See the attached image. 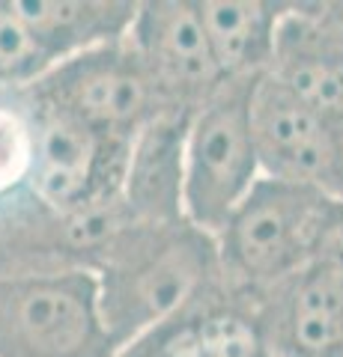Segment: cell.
Wrapping results in <instances>:
<instances>
[{
	"label": "cell",
	"mask_w": 343,
	"mask_h": 357,
	"mask_svg": "<svg viewBox=\"0 0 343 357\" xmlns=\"http://www.w3.org/2000/svg\"><path fill=\"white\" fill-rule=\"evenodd\" d=\"M218 268L215 238L185 220L131 223L108 248L96 274L98 316L117 351L191 310Z\"/></svg>",
	"instance_id": "6da1fadb"
},
{
	"label": "cell",
	"mask_w": 343,
	"mask_h": 357,
	"mask_svg": "<svg viewBox=\"0 0 343 357\" xmlns=\"http://www.w3.org/2000/svg\"><path fill=\"white\" fill-rule=\"evenodd\" d=\"M260 75L227 77L188 119L182 149V220L218 238L257 185L251 93Z\"/></svg>",
	"instance_id": "7a4b0ae2"
},
{
	"label": "cell",
	"mask_w": 343,
	"mask_h": 357,
	"mask_svg": "<svg viewBox=\"0 0 343 357\" xmlns=\"http://www.w3.org/2000/svg\"><path fill=\"white\" fill-rule=\"evenodd\" d=\"M335 197L316 188L257 178L215 238L218 265L245 286H269L316 259Z\"/></svg>",
	"instance_id": "3957f363"
},
{
	"label": "cell",
	"mask_w": 343,
	"mask_h": 357,
	"mask_svg": "<svg viewBox=\"0 0 343 357\" xmlns=\"http://www.w3.org/2000/svg\"><path fill=\"white\" fill-rule=\"evenodd\" d=\"M87 268L0 277V357H114Z\"/></svg>",
	"instance_id": "277c9868"
},
{
	"label": "cell",
	"mask_w": 343,
	"mask_h": 357,
	"mask_svg": "<svg viewBox=\"0 0 343 357\" xmlns=\"http://www.w3.org/2000/svg\"><path fill=\"white\" fill-rule=\"evenodd\" d=\"M27 89L33 102L119 140H131L152 116L173 110L164 105L129 39L60 60Z\"/></svg>",
	"instance_id": "5b68a950"
},
{
	"label": "cell",
	"mask_w": 343,
	"mask_h": 357,
	"mask_svg": "<svg viewBox=\"0 0 343 357\" xmlns=\"http://www.w3.org/2000/svg\"><path fill=\"white\" fill-rule=\"evenodd\" d=\"M27 107L33 122L30 185L42 203L57 215H72L123 197L131 140L108 137L33 98Z\"/></svg>",
	"instance_id": "8992f818"
},
{
	"label": "cell",
	"mask_w": 343,
	"mask_h": 357,
	"mask_svg": "<svg viewBox=\"0 0 343 357\" xmlns=\"http://www.w3.org/2000/svg\"><path fill=\"white\" fill-rule=\"evenodd\" d=\"M251 134L265 178L343 199V126L298 102L269 72L251 93Z\"/></svg>",
	"instance_id": "52a82bcc"
},
{
	"label": "cell",
	"mask_w": 343,
	"mask_h": 357,
	"mask_svg": "<svg viewBox=\"0 0 343 357\" xmlns=\"http://www.w3.org/2000/svg\"><path fill=\"white\" fill-rule=\"evenodd\" d=\"M126 39L164 105L173 110H197L224 81L209 51L197 6L188 0L138 3Z\"/></svg>",
	"instance_id": "ba28073f"
},
{
	"label": "cell",
	"mask_w": 343,
	"mask_h": 357,
	"mask_svg": "<svg viewBox=\"0 0 343 357\" xmlns=\"http://www.w3.org/2000/svg\"><path fill=\"white\" fill-rule=\"evenodd\" d=\"M194 110H164L129 143L123 203L135 223L168 227L182 220V149Z\"/></svg>",
	"instance_id": "9c48e42d"
},
{
	"label": "cell",
	"mask_w": 343,
	"mask_h": 357,
	"mask_svg": "<svg viewBox=\"0 0 343 357\" xmlns=\"http://www.w3.org/2000/svg\"><path fill=\"white\" fill-rule=\"evenodd\" d=\"M269 75L284 89L343 126V30L284 13Z\"/></svg>",
	"instance_id": "30bf717a"
},
{
	"label": "cell",
	"mask_w": 343,
	"mask_h": 357,
	"mask_svg": "<svg viewBox=\"0 0 343 357\" xmlns=\"http://www.w3.org/2000/svg\"><path fill=\"white\" fill-rule=\"evenodd\" d=\"M272 357H343V268L311 262L293 274L275 321Z\"/></svg>",
	"instance_id": "8fae6325"
},
{
	"label": "cell",
	"mask_w": 343,
	"mask_h": 357,
	"mask_svg": "<svg viewBox=\"0 0 343 357\" xmlns=\"http://www.w3.org/2000/svg\"><path fill=\"white\" fill-rule=\"evenodd\" d=\"M18 21L57 66L90 48L123 42L138 3L117 0H9Z\"/></svg>",
	"instance_id": "7c38bea8"
},
{
	"label": "cell",
	"mask_w": 343,
	"mask_h": 357,
	"mask_svg": "<svg viewBox=\"0 0 343 357\" xmlns=\"http://www.w3.org/2000/svg\"><path fill=\"white\" fill-rule=\"evenodd\" d=\"M194 6L224 81L269 72L284 6L260 0H200Z\"/></svg>",
	"instance_id": "4fadbf2b"
},
{
	"label": "cell",
	"mask_w": 343,
	"mask_h": 357,
	"mask_svg": "<svg viewBox=\"0 0 343 357\" xmlns=\"http://www.w3.org/2000/svg\"><path fill=\"white\" fill-rule=\"evenodd\" d=\"M54 66L9 3H0V86H30Z\"/></svg>",
	"instance_id": "5bb4252c"
},
{
	"label": "cell",
	"mask_w": 343,
	"mask_h": 357,
	"mask_svg": "<svg viewBox=\"0 0 343 357\" xmlns=\"http://www.w3.org/2000/svg\"><path fill=\"white\" fill-rule=\"evenodd\" d=\"M33 167V122L30 107L0 105V197L30 182Z\"/></svg>",
	"instance_id": "9a60e30c"
}]
</instances>
